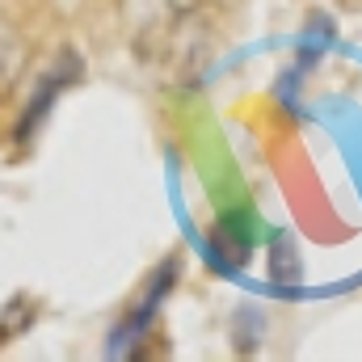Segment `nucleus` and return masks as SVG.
<instances>
[{
    "instance_id": "nucleus-1",
    "label": "nucleus",
    "mask_w": 362,
    "mask_h": 362,
    "mask_svg": "<svg viewBox=\"0 0 362 362\" xmlns=\"http://www.w3.org/2000/svg\"><path fill=\"white\" fill-rule=\"evenodd\" d=\"M76 81H81V55L64 51V55L55 59V68H51L47 76H38V89H34L30 105H25V114H21V122H17V144H25V139L47 122V114H51L55 97L68 89V85H76Z\"/></svg>"
},
{
    "instance_id": "nucleus-2",
    "label": "nucleus",
    "mask_w": 362,
    "mask_h": 362,
    "mask_svg": "<svg viewBox=\"0 0 362 362\" xmlns=\"http://www.w3.org/2000/svg\"><path fill=\"white\" fill-rule=\"evenodd\" d=\"M21 64H25V47H21V38H17L8 25H0V97L17 85Z\"/></svg>"
},
{
    "instance_id": "nucleus-3",
    "label": "nucleus",
    "mask_w": 362,
    "mask_h": 362,
    "mask_svg": "<svg viewBox=\"0 0 362 362\" xmlns=\"http://www.w3.org/2000/svg\"><path fill=\"white\" fill-rule=\"evenodd\" d=\"M0 316H8V325L0 320V346H4V341H13V337L34 320V312H30V299H25V295H13V299H8V308H0Z\"/></svg>"
}]
</instances>
